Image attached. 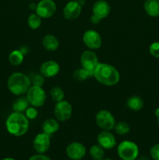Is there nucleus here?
<instances>
[{"mask_svg": "<svg viewBox=\"0 0 159 160\" xmlns=\"http://www.w3.org/2000/svg\"><path fill=\"white\" fill-rule=\"evenodd\" d=\"M29 103L34 107H41L46 101V93L41 86L32 85L26 92Z\"/></svg>", "mask_w": 159, "mask_h": 160, "instance_id": "obj_5", "label": "nucleus"}, {"mask_svg": "<svg viewBox=\"0 0 159 160\" xmlns=\"http://www.w3.org/2000/svg\"><path fill=\"white\" fill-rule=\"evenodd\" d=\"M84 45L90 50L98 49L101 46V37L98 31L94 30H87L83 35Z\"/></svg>", "mask_w": 159, "mask_h": 160, "instance_id": "obj_9", "label": "nucleus"}, {"mask_svg": "<svg viewBox=\"0 0 159 160\" xmlns=\"http://www.w3.org/2000/svg\"><path fill=\"white\" fill-rule=\"evenodd\" d=\"M133 160H136V159H133Z\"/></svg>", "mask_w": 159, "mask_h": 160, "instance_id": "obj_38", "label": "nucleus"}, {"mask_svg": "<svg viewBox=\"0 0 159 160\" xmlns=\"http://www.w3.org/2000/svg\"><path fill=\"white\" fill-rule=\"evenodd\" d=\"M29 101L26 97H20L17 98L12 104V110L14 112H23V111H26V109L29 106Z\"/></svg>", "mask_w": 159, "mask_h": 160, "instance_id": "obj_21", "label": "nucleus"}, {"mask_svg": "<svg viewBox=\"0 0 159 160\" xmlns=\"http://www.w3.org/2000/svg\"><path fill=\"white\" fill-rule=\"evenodd\" d=\"M97 141L98 145L104 149H112L116 145V139L109 131H103L99 133L97 137Z\"/></svg>", "mask_w": 159, "mask_h": 160, "instance_id": "obj_14", "label": "nucleus"}, {"mask_svg": "<svg viewBox=\"0 0 159 160\" xmlns=\"http://www.w3.org/2000/svg\"><path fill=\"white\" fill-rule=\"evenodd\" d=\"M25 112H26V117L28 120H34L37 117V114H38L37 109L34 106L28 107Z\"/></svg>", "mask_w": 159, "mask_h": 160, "instance_id": "obj_29", "label": "nucleus"}, {"mask_svg": "<svg viewBox=\"0 0 159 160\" xmlns=\"http://www.w3.org/2000/svg\"><path fill=\"white\" fill-rule=\"evenodd\" d=\"M51 145V135L46 133H40L37 134L33 141V147L39 154H45Z\"/></svg>", "mask_w": 159, "mask_h": 160, "instance_id": "obj_10", "label": "nucleus"}, {"mask_svg": "<svg viewBox=\"0 0 159 160\" xmlns=\"http://www.w3.org/2000/svg\"><path fill=\"white\" fill-rule=\"evenodd\" d=\"M60 67L55 61L48 60L43 62L40 67V73L45 78H53L59 73Z\"/></svg>", "mask_w": 159, "mask_h": 160, "instance_id": "obj_15", "label": "nucleus"}, {"mask_svg": "<svg viewBox=\"0 0 159 160\" xmlns=\"http://www.w3.org/2000/svg\"><path fill=\"white\" fill-rule=\"evenodd\" d=\"M118 156L123 160H133L139 155V148L137 144L131 141H123L117 148Z\"/></svg>", "mask_w": 159, "mask_h": 160, "instance_id": "obj_4", "label": "nucleus"}, {"mask_svg": "<svg viewBox=\"0 0 159 160\" xmlns=\"http://www.w3.org/2000/svg\"><path fill=\"white\" fill-rule=\"evenodd\" d=\"M81 67L84 69L94 72L98 65V58L93 50H86L82 53L80 57Z\"/></svg>", "mask_w": 159, "mask_h": 160, "instance_id": "obj_11", "label": "nucleus"}, {"mask_svg": "<svg viewBox=\"0 0 159 160\" xmlns=\"http://www.w3.org/2000/svg\"><path fill=\"white\" fill-rule=\"evenodd\" d=\"M23 58L24 55L21 52L20 50H13L9 54V60L13 66H18L23 62Z\"/></svg>", "mask_w": 159, "mask_h": 160, "instance_id": "obj_23", "label": "nucleus"}, {"mask_svg": "<svg viewBox=\"0 0 159 160\" xmlns=\"http://www.w3.org/2000/svg\"><path fill=\"white\" fill-rule=\"evenodd\" d=\"M8 88L9 92L15 95H23L26 94L31 86L29 77L20 72L12 73L8 78Z\"/></svg>", "mask_w": 159, "mask_h": 160, "instance_id": "obj_3", "label": "nucleus"}, {"mask_svg": "<svg viewBox=\"0 0 159 160\" xmlns=\"http://www.w3.org/2000/svg\"><path fill=\"white\" fill-rule=\"evenodd\" d=\"M27 24L32 30L37 29L41 24V18L37 13L31 14L27 18Z\"/></svg>", "mask_w": 159, "mask_h": 160, "instance_id": "obj_26", "label": "nucleus"}, {"mask_svg": "<svg viewBox=\"0 0 159 160\" xmlns=\"http://www.w3.org/2000/svg\"><path fill=\"white\" fill-rule=\"evenodd\" d=\"M73 113V107L69 102L62 101L56 102L54 108V115L56 120L61 122H65L70 120Z\"/></svg>", "mask_w": 159, "mask_h": 160, "instance_id": "obj_7", "label": "nucleus"}, {"mask_svg": "<svg viewBox=\"0 0 159 160\" xmlns=\"http://www.w3.org/2000/svg\"><path fill=\"white\" fill-rule=\"evenodd\" d=\"M149 52L152 56L159 58V42H153L149 47Z\"/></svg>", "mask_w": 159, "mask_h": 160, "instance_id": "obj_30", "label": "nucleus"}, {"mask_svg": "<svg viewBox=\"0 0 159 160\" xmlns=\"http://www.w3.org/2000/svg\"><path fill=\"white\" fill-rule=\"evenodd\" d=\"M151 158L154 160H159V144L153 145L150 149Z\"/></svg>", "mask_w": 159, "mask_h": 160, "instance_id": "obj_31", "label": "nucleus"}, {"mask_svg": "<svg viewBox=\"0 0 159 160\" xmlns=\"http://www.w3.org/2000/svg\"><path fill=\"white\" fill-rule=\"evenodd\" d=\"M92 11H93V15H94L100 20H102V19L106 18L110 13V5L104 0H98L93 6Z\"/></svg>", "mask_w": 159, "mask_h": 160, "instance_id": "obj_16", "label": "nucleus"}, {"mask_svg": "<svg viewBox=\"0 0 159 160\" xmlns=\"http://www.w3.org/2000/svg\"><path fill=\"white\" fill-rule=\"evenodd\" d=\"M114 131L117 134L119 135H124L128 134L130 131V127L126 122L119 121L118 123H115L114 127Z\"/></svg>", "mask_w": 159, "mask_h": 160, "instance_id": "obj_27", "label": "nucleus"}, {"mask_svg": "<svg viewBox=\"0 0 159 160\" xmlns=\"http://www.w3.org/2000/svg\"><path fill=\"white\" fill-rule=\"evenodd\" d=\"M82 6L77 0H73L67 3L63 8V17L66 20H75L80 15Z\"/></svg>", "mask_w": 159, "mask_h": 160, "instance_id": "obj_12", "label": "nucleus"}, {"mask_svg": "<svg viewBox=\"0 0 159 160\" xmlns=\"http://www.w3.org/2000/svg\"><path fill=\"white\" fill-rule=\"evenodd\" d=\"M28 160H51L48 156H45L44 154H39L37 153V155H34V156H31L28 159Z\"/></svg>", "mask_w": 159, "mask_h": 160, "instance_id": "obj_32", "label": "nucleus"}, {"mask_svg": "<svg viewBox=\"0 0 159 160\" xmlns=\"http://www.w3.org/2000/svg\"><path fill=\"white\" fill-rule=\"evenodd\" d=\"M35 10L41 18H50L55 12L56 4L53 0H41L37 4Z\"/></svg>", "mask_w": 159, "mask_h": 160, "instance_id": "obj_8", "label": "nucleus"}, {"mask_svg": "<svg viewBox=\"0 0 159 160\" xmlns=\"http://www.w3.org/2000/svg\"><path fill=\"white\" fill-rule=\"evenodd\" d=\"M6 127L9 134L16 137H20L27 132L29 121L22 112H13L6 120Z\"/></svg>", "mask_w": 159, "mask_h": 160, "instance_id": "obj_2", "label": "nucleus"}, {"mask_svg": "<svg viewBox=\"0 0 159 160\" xmlns=\"http://www.w3.org/2000/svg\"><path fill=\"white\" fill-rule=\"evenodd\" d=\"M2 160H15V159H12V158H6V159H3Z\"/></svg>", "mask_w": 159, "mask_h": 160, "instance_id": "obj_35", "label": "nucleus"}, {"mask_svg": "<svg viewBox=\"0 0 159 160\" xmlns=\"http://www.w3.org/2000/svg\"><path fill=\"white\" fill-rule=\"evenodd\" d=\"M31 79V83H33V85L36 86H41V87L43 84L45 83V78H44L43 75L40 74H34Z\"/></svg>", "mask_w": 159, "mask_h": 160, "instance_id": "obj_28", "label": "nucleus"}, {"mask_svg": "<svg viewBox=\"0 0 159 160\" xmlns=\"http://www.w3.org/2000/svg\"><path fill=\"white\" fill-rule=\"evenodd\" d=\"M127 107L133 111H139L143 108V101L141 97L138 95H133L129 97L126 101Z\"/></svg>", "mask_w": 159, "mask_h": 160, "instance_id": "obj_20", "label": "nucleus"}, {"mask_svg": "<svg viewBox=\"0 0 159 160\" xmlns=\"http://www.w3.org/2000/svg\"><path fill=\"white\" fill-rule=\"evenodd\" d=\"M90 155L94 160H102L104 156V149L99 145H94L90 147Z\"/></svg>", "mask_w": 159, "mask_h": 160, "instance_id": "obj_24", "label": "nucleus"}, {"mask_svg": "<svg viewBox=\"0 0 159 160\" xmlns=\"http://www.w3.org/2000/svg\"><path fill=\"white\" fill-rule=\"evenodd\" d=\"M102 160H112V159H103Z\"/></svg>", "mask_w": 159, "mask_h": 160, "instance_id": "obj_36", "label": "nucleus"}, {"mask_svg": "<svg viewBox=\"0 0 159 160\" xmlns=\"http://www.w3.org/2000/svg\"><path fill=\"white\" fill-rule=\"evenodd\" d=\"M144 10L153 17L159 16V0H146L144 2Z\"/></svg>", "mask_w": 159, "mask_h": 160, "instance_id": "obj_19", "label": "nucleus"}, {"mask_svg": "<svg viewBox=\"0 0 159 160\" xmlns=\"http://www.w3.org/2000/svg\"><path fill=\"white\" fill-rule=\"evenodd\" d=\"M96 123L103 131H109L114 129L115 124V120L114 116L106 109H101L98 111L95 117Z\"/></svg>", "mask_w": 159, "mask_h": 160, "instance_id": "obj_6", "label": "nucleus"}, {"mask_svg": "<svg viewBox=\"0 0 159 160\" xmlns=\"http://www.w3.org/2000/svg\"><path fill=\"white\" fill-rule=\"evenodd\" d=\"M90 20H91L92 23H98V22H99L101 20H100V19H98L97 17H95L94 15H93V16H91V17H90Z\"/></svg>", "mask_w": 159, "mask_h": 160, "instance_id": "obj_33", "label": "nucleus"}, {"mask_svg": "<svg viewBox=\"0 0 159 160\" xmlns=\"http://www.w3.org/2000/svg\"><path fill=\"white\" fill-rule=\"evenodd\" d=\"M94 77L98 82L106 86L115 85L120 80L119 72L108 63H98L94 71Z\"/></svg>", "mask_w": 159, "mask_h": 160, "instance_id": "obj_1", "label": "nucleus"}, {"mask_svg": "<svg viewBox=\"0 0 159 160\" xmlns=\"http://www.w3.org/2000/svg\"><path fill=\"white\" fill-rule=\"evenodd\" d=\"M154 114H155V116L157 118H159V108L156 109V110L154 111Z\"/></svg>", "mask_w": 159, "mask_h": 160, "instance_id": "obj_34", "label": "nucleus"}, {"mask_svg": "<svg viewBox=\"0 0 159 160\" xmlns=\"http://www.w3.org/2000/svg\"><path fill=\"white\" fill-rule=\"evenodd\" d=\"M42 45L47 51H55L59 46V42L53 34H46L42 39Z\"/></svg>", "mask_w": 159, "mask_h": 160, "instance_id": "obj_17", "label": "nucleus"}, {"mask_svg": "<svg viewBox=\"0 0 159 160\" xmlns=\"http://www.w3.org/2000/svg\"><path fill=\"white\" fill-rule=\"evenodd\" d=\"M67 156L72 160H80L85 156L86 148L80 142H72L65 150Z\"/></svg>", "mask_w": 159, "mask_h": 160, "instance_id": "obj_13", "label": "nucleus"}, {"mask_svg": "<svg viewBox=\"0 0 159 160\" xmlns=\"http://www.w3.org/2000/svg\"><path fill=\"white\" fill-rule=\"evenodd\" d=\"M157 123H158V125H159V118H157Z\"/></svg>", "mask_w": 159, "mask_h": 160, "instance_id": "obj_37", "label": "nucleus"}, {"mask_svg": "<svg viewBox=\"0 0 159 160\" xmlns=\"http://www.w3.org/2000/svg\"><path fill=\"white\" fill-rule=\"evenodd\" d=\"M91 77H94V72L90 71L83 67L77 69L73 73V78L77 81H84Z\"/></svg>", "mask_w": 159, "mask_h": 160, "instance_id": "obj_22", "label": "nucleus"}, {"mask_svg": "<svg viewBox=\"0 0 159 160\" xmlns=\"http://www.w3.org/2000/svg\"><path fill=\"white\" fill-rule=\"evenodd\" d=\"M50 96L53 101L55 102H59L62 101L64 99L65 93L60 87L55 86L50 91Z\"/></svg>", "mask_w": 159, "mask_h": 160, "instance_id": "obj_25", "label": "nucleus"}, {"mask_svg": "<svg viewBox=\"0 0 159 160\" xmlns=\"http://www.w3.org/2000/svg\"><path fill=\"white\" fill-rule=\"evenodd\" d=\"M59 123L57 120L53 118L47 119L42 124V130L43 132L46 133L48 135H52L55 133L57 132L59 129Z\"/></svg>", "mask_w": 159, "mask_h": 160, "instance_id": "obj_18", "label": "nucleus"}]
</instances>
